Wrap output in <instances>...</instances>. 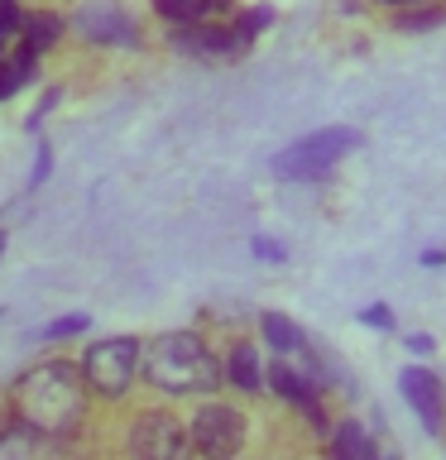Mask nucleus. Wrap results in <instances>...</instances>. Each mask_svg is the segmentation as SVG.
Returning a JSON list of instances; mask_svg holds the SVG:
<instances>
[{"label":"nucleus","instance_id":"obj_23","mask_svg":"<svg viewBox=\"0 0 446 460\" xmlns=\"http://www.w3.org/2000/svg\"><path fill=\"white\" fill-rule=\"evenodd\" d=\"M49 172H53V154H49V144H43L39 158H34V172H29V192H34V187H39L43 178H49Z\"/></svg>","mask_w":446,"mask_h":460},{"label":"nucleus","instance_id":"obj_29","mask_svg":"<svg viewBox=\"0 0 446 460\" xmlns=\"http://www.w3.org/2000/svg\"><path fill=\"white\" fill-rule=\"evenodd\" d=\"M0 53H5V39H0Z\"/></svg>","mask_w":446,"mask_h":460},{"label":"nucleus","instance_id":"obj_22","mask_svg":"<svg viewBox=\"0 0 446 460\" xmlns=\"http://www.w3.org/2000/svg\"><path fill=\"white\" fill-rule=\"evenodd\" d=\"M365 326H374V331H394V312H388L384 302H374V307H365Z\"/></svg>","mask_w":446,"mask_h":460},{"label":"nucleus","instance_id":"obj_28","mask_svg":"<svg viewBox=\"0 0 446 460\" xmlns=\"http://www.w3.org/2000/svg\"><path fill=\"white\" fill-rule=\"evenodd\" d=\"M0 254H5V230H0Z\"/></svg>","mask_w":446,"mask_h":460},{"label":"nucleus","instance_id":"obj_10","mask_svg":"<svg viewBox=\"0 0 446 460\" xmlns=\"http://www.w3.org/2000/svg\"><path fill=\"white\" fill-rule=\"evenodd\" d=\"M0 460H63V456H58V437H43V431L20 422L0 431Z\"/></svg>","mask_w":446,"mask_h":460},{"label":"nucleus","instance_id":"obj_14","mask_svg":"<svg viewBox=\"0 0 446 460\" xmlns=\"http://www.w3.org/2000/svg\"><path fill=\"white\" fill-rule=\"evenodd\" d=\"M230 384H236L240 394H254V388H264V374H259L254 345H236V350H230Z\"/></svg>","mask_w":446,"mask_h":460},{"label":"nucleus","instance_id":"obj_12","mask_svg":"<svg viewBox=\"0 0 446 460\" xmlns=\"http://www.w3.org/2000/svg\"><path fill=\"white\" fill-rule=\"evenodd\" d=\"M20 34H24L29 53H43L58 43V34H63V20H58V14H20Z\"/></svg>","mask_w":446,"mask_h":460},{"label":"nucleus","instance_id":"obj_25","mask_svg":"<svg viewBox=\"0 0 446 460\" xmlns=\"http://www.w3.org/2000/svg\"><path fill=\"white\" fill-rule=\"evenodd\" d=\"M408 350L413 355H432V336H408Z\"/></svg>","mask_w":446,"mask_h":460},{"label":"nucleus","instance_id":"obj_19","mask_svg":"<svg viewBox=\"0 0 446 460\" xmlns=\"http://www.w3.org/2000/svg\"><path fill=\"white\" fill-rule=\"evenodd\" d=\"M446 20V10H437L427 0V5H408V14H398V29H437Z\"/></svg>","mask_w":446,"mask_h":460},{"label":"nucleus","instance_id":"obj_16","mask_svg":"<svg viewBox=\"0 0 446 460\" xmlns=\"http://www.w3.org/2000/svg\"><path fill=\"white\" fill-rule=\"evenodd\" d=\"M269 388H273V394H283L288 402H298V408L317 398V388L302 379L298 369H288V365H273V369H269Z\"/></svg>","mask_w":446,"mask_h":460},{"label":"nucleus","instance_id":"obj_2","mask_svg":"<svg viewBox=\"0 0 446 460\" xmlns=\"http://www.w3.org/2000/svg\"><path fill=\"white\" fill-rule=\"evenodd\" d=\"M139 374L158 394H211L221 388V365L192 331H168L139 350Z\"/></svg>","mask_w":446,"mask_h":460},{"label":"nucleus","instance_id":"obj_3","mask_svg":"<svg viewBox=\"0 0 446 460\" xmlns=\"http://www.w3.org/2000/svg\"><path fill=\"white\" fill-rule=\"evenodd\" d=\"M360 135L345 125H331V129H317V135H302L298 144H288V149L273 158V172H279L283 182H302V178H322L341 164L345 154H355Z\"/></svg>","mask_w":446,"mask_h":460},{"label":"nucleus","instance_id":"obj_15","mask_svg":"<svg viewBox=\"0 0 446 460\" xmlns=\"http://www.w3.org/2000/svg\"><path fill=\"white\" fill-rule=\"evenodd\" d=\"M154 10L164 14L168 24H197V20H207L211 10H221V0H154Z\"/></svg>","mask_w":446,"mask_h":460},{"label":"nucleus","instance_id":"obj_8","mask_svg":"<svg viewBox=\"0 0 446 460\" xmlns=\"http://www.w3.org/2000/svg\"><path fill=\"white\" fill-rule=\"evenodd\" d=\"M398 388H403V398H408V408L417 412V422L427 431H442V384L432 379V369L408 365L398 374Z\"/></svg>","mask_w":446,"mask_h":460},{"label":"nucleus","instance_id":"obj_18","mask_svg":"<svg viewBox=\"0 0 446 460\" xmlns=\"http://www.w3.org/2000/svg\"><path fill=\"white\" fill-rule=\"evenodd\" d=\"M269 24H273V10H269V5H259V10L245 14V20L230 24V39H236V49H245V43H250L259 29H269Z\"/></svg>","mask_w":446,"mask_h":460},{"label":"nucleus","instance_id":"obj_1","mask_svg":"<svg viewBox=\"0 0 446 460\" xmlns=\"http://www.w3.org/2000/svg\"><path fill=\"white\" fill-rule=\"evenodd\" d=\"M10 402H14V417H20L24 427L63 441L86 417V379H82L77 365H67V359H49V365H34L29 374H20Z\"/></svg>","mask_w":446,"mask_h":460},{"label":"nucleus","instance_id":"obj_7","mask_svg":"<svg viewBox=\"0 0 446 460\" xmlns=\"http://www.w3.org/2000/svg\"><path fill=\"white\" fill-rule=\"evenodd\" d=\"M72 29H77L82 39H92V43H115V49H135L139 43V29L135 20L115 5V0H86V5L72 14Z\"/></svg>","mask_w":446,"mask_h":460},{"label":"nucleus","instance_id":"obj_9","mask_svg":"<svg viewBox=\"0 0 446 460\" xmlns=\"http://www.w3.org/2000/svg\"><path fill=\"white\" fill-rule=\"evenodd\" d=\"M173 49L178 53H201V58H221V53H236V39H230V29H216L207 20H197V24L173 29Z\"/></svg>","mask_w":446,"mask_h":460},{"label":"nucleus","instance_id":"obj_20","mask_svg":"<svg viewBox=\"0 0 446 460\" xmlns=\"http://www.w3.org/2000/svg\"><path fill=\"white\" fill-rule=\"evenodd\" d=\"M86 331V316H58L49 326V341H67V336H82Z\"/></svg>","mask_w":446,"mask_h":460},{"label":"nucleus","instance_id":"obj_21","mask_svg":"<svg viewBox=\"0 0 446 460\" xmlns=\"http://www.w3.org/2000/svg\"><path fill=\"white\" fill-rule=\"evenodd\" d=\"M20 29V5L14 0H0V39H10Z\"/></svg>","mask_w":446,"mask_h":460},{"label":"nucleus","instance_id":"obj_4","mask_svg":"<svg viewBox=\"0 0 446 460\" xmlns=\"http://www.w3.org/2000/svg\"><path fill=\"white\" fill-rule=\"evenodd\" d=\"M82 379L86 388H96L101 398H120L129 384H135V369H139V341L129 336H111V341H96L86 345L82 355Z\"/></svg>","mask_w":446,"mask_h":460},{"label":"nucleus","instance_id":"obj_30","mask_svg":"<svg viewBox=\"0 0 446 460\" xmlns=\"http://www.w3.org/2000/svg\"><path fill=\"white\" fill-rule=\"evenodd\" d=\"M374 460H379V456H374Z\"/></svg>","mask_w":446,"mask_h":460},{"label":"nucleus","instance_id":"obj_17","mask_svg":"<svg viewBox=\"0 0 446 460\" xmlns=\"http://www.w3.org/2000/svg\"><path fill=\"white\" fill-rule=\"evenodd\" d=\"M336 460H374V446L365 437V427L360 422H341L336 431Z\"/></svg>","mask_w":446,"mask_h":460},{"label":"nucleus","instance_id":"obj_27","mask_svg":"<svg viewBox=\"0 0 446 460\" xmlns=\"http://www.w3.org/2000/svg\"><path fill=\"white\" fill-rule=\"evenodd\" d=\"M379 5H394V10H408V5H427V0H379Z\"/></svg>","mask_w":446,"mask_h":460},{"label":"nucleus","instance_id":"obj_24","mask_svg":"<svg viewBox=\"0 0 446 460\" xmlns=\"http://www.w3.org/2000/svg\"><path fill=\"white\" fill-rule=\"evenodd\" d=\"M254 254H259V259H283V244H273V240H254Z\"/></svg>","mask_w":446,"mask_h":460},{"label":"nucleus","instance_id":"obj_11","mask_svg":"<svg viewBox=\"0 0 446 460\" xmlns=\"http://www.w3.org/2000/svg\"><path fill=\"white\" fill-rule=\"evenodd\" d=\"M259 331H264V341H269L279 355H298L302 345H308V336H302V331L288 322V316H279V312H264V316H259Z\"/></svg>","mask_w":446,"mask_h":460},{"label":"nucleus","instance_id":"obj_5","mask_svg":"<svg viewBox=\"0 0 446 460\" xmlns=\"http://www.w3.org/2000/svg\"><path fill=\"white\" fill-rule=\"evenodd\" d=\"M187 446L201 456V460H236L240 446H245V422L236 408H221V402H211V408H201L192 417V427H187Z\"/></svg>","mask_w":446,"mask_h":460},{"label":"nucleus","instance_id":"obj_6","mask_svg":"<svg viewBox=\"0 0 446 460\" xmlns=\"http://www.w3.org/2000/svg\"><path fill=\"white\" fill-rule=\"evenodd\" d=\"M129 451L135 460H187V427L173 412H139V422L129 427Z\"/></svg>","mask_w":446,"mask_h":460},{"label":"nucleus","instance_id":"obj_26","mask_svg":"<svg viewBox=\"0 0 446 460\" xmlns=\"http://www.w3.org/2000/svg\"><path fill=\"white\" fill-rule=\"evenodd\" d=\"M423 264H427V269H437V264H446V250H423Z\"/></svg>","mask_w":446,"mask_h":460},{"label":"nucleus","instance_id":"obj_13","mask_svg":"<svg viewBox=\"0 0 446 460\" xmlns=\"http://www.w3.org/2000/svg\"><path fill=\"white\" fill-rule=\"evenodd\" d=\"M34 67H39V53H29V49H20L14 58H0V101L20 92V86L34 77Z\"/></svg>","mask_w":446,"mask_h":460}]
</instances>
